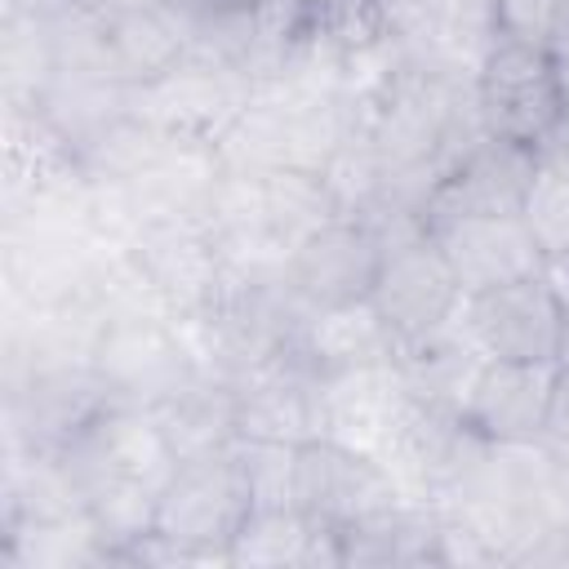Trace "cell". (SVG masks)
<instances>
[{
    "label": "cell",
    "mask_w": 569,
    "mask_h": 569,
    "mask_svg": "<svg viewBox=\"0 0 569 569\" xmlns=\"http://www.w3.org/2000/svg\"><path fill=\"white\" fill-rule=\"evenodd\" d=\"M565 289V316H560V360L556 365H569V280H560Z\"/></svg>",
    "instance_id": "cell-20"
},
{
    "label": "cell",
    "mask_w": 569,
    "mask_h": 569,
    "mask_svg": "<svg viewBox=\"0 0 569 569\" xmlns=\"http://www.w3.org/2000/svg\"><path fill=\"white\" fill-rule=\"evenodd\" d=\"M258 200L267 236L280 253H289L302 236L325 227L329 218L347 213V200L329 169H302V164H276L258 173Z\"/></svg>",
    "instance_id": "cell-14"
},
{
    "label": "cell",
    "mask_w": 569,
    "mask_h": 569,
    "mask_svg": "<svg viewBox=\"0 0 569 569\" xmlns=\"http://www.w3.org/2000/svg\"><path fill=\"white\" fill-rule=\"evenodd\" d=\"M405 4H413V0H373V9H378V22H382L387 13H396V9H405Z\"/></svg>",
    "instance_id": "cell-21"
},
{
    "label": "cell",
    "mask_w": 569,
    "mask_h": 569,
    "mask_svg": "<svg viewBox=\"0 0 569 569\" xmlns=\"http://www.w3.org/2000/svg\"><path fill=\"white\" fill-rule=\"evenodd\" d=\"M538 151L476 133L453 151V160L436 173L418 204V227L436 231L458 218H480V213H520L525 187L533 178Z\"/></svg>",
    "instance_id": "cell-9"
},
{
    "label": "cell",
    "mask_w": 569,
    "mask_h": 569,
    "mask_svg": "<svg viewBox=\"0 0 569 569\" xmlns=\"http://www.w3.org/2000/svg\"><path fill=\"white\" fill-rule=\"evenodd\" d=\"M98 58L120 89L142 93L187 62V44L156 0H102Z\"/></svg>",
    "instance_id": "cell-11"
},
{
    "label": "cell",
    "mask_w": 569,
    "mask_h": 569,
    "mask_svg": "<svg viewBox=\"0 0 569 569\" xmlns=\"http://www.w3.org/2000/svg\"><path fill=\"white\" fill-rule=\"evenodd\" d=\"M462 302H467V293H462L445 249L436 244V236H427L418 227V231L387 240V258H382L373 293H369V307L391 329L396 351L453 329L462 320Z\"/></svg>",
    "instance_id": "cell-6"
},
{
    "label": "cell",
    "mask_w": 569,
    "mask_h": 569,
    "mask_svg": "<svg viewBox=\"0 0 569 569\" xmlns=\"http://www.w3.org/2000/svg\"><path fill=\"white\" fill-rule=\"evenodd\" d=\"M538 453L556 471L569 476V365H556L547 409H542V427H538Z\"/></svg>",
    "instance_id": "cell-19"
},
{
    "label": "cell",
    "mask_w": 569,
    "mask_h": 569,
    "mask_svg": "<svg viewBox=\"0 0 569 569\" xmlns=\"http://www.w3.org/2000/svg\"><path fill=\"white\" fill-rule=\"evenodd\" d=\"M249 511H253V480L240 440H231L213 453L182 458L173 467V476L160 489L151 533L173 542L191 565L200 560L227 565V551L244 529Z\"/></svg>",
    "instance_id": "cell-2"
},
{
    "label": "cell",
    "mask_w": 569,
    "mask_h": 569,
    "mask_svg": "<svg viewBox=\"0 0 569 569\" xmlns=\"http://www.w3.org/2000/svg\"><path fill=\"white\" fill-rule=\"evenodd\" d=\"M400 502L396 471L342 436H311L293 445V507L325 533H347Z\"/></svg>",
    "instance_id": "cell-5"
},
{
    "label": "cell",
    "mask_w": 569,
    "mask_h": 569,
    "mask_svg": "<svg viewBox=\"0 0 569 569\" xmlns=\"http://www.w3.org/2000/svg\"><path fill=\"white\" fill-rule=\"evenodd\" d=\"M489 36L560 53L569 44V0H489Z\"/></svg>",
    "instance_id": "cell-18"
},
{
    "label": "cell",
    "mask_w": 569,
    "mask_h": 569,
    "mask_svg": "<svg viewBox=\"0 0 569 569\" xmlns=\"http://www.w3.org/2000/svg\"><path fill=\"white\" fill-rule=\"evenodd\" d=\"M387 258V236L365 213H338L284 253V280L307 311L369 302Z\"/></svg>",
    "instance_id": "cell-7"
},
{
    "label": "cell",
    "mask_w": 569,
    "mask_h": 569,
    "mask_svg": "<svg viewBox=\"0 0 569 569\" xmlns=\"http://www.w3.org/2000/svg\"><path fill=\"white\" fill-rule=\"evenodd\" d=\"M556 365H529V360H480V369L467 382L458 422L467 436L493 449H529L538 445L547 391H551Z\"/></svg>",
    "instance_id": "cell-10"
},
{
    "label": "cell",
    "mask_w": 569,
    "mask_h": 569,
    "mask_svg": "<svg viewBox=\"0 0 569 569\" xmlns=\"http://www.w3.org/2000/svg\"><path fill=\"white\" fill-rule=\"evenodd\" d=\"M293 351L320 378H342V373H360V369L396 360V338L369 302H356V307H333V311H307Z\"/></svg>",
    "instance_id": "cell-13"
},
{
    "label": "cell",
    "mask_w": 569,
    "mask_h": 569,
    "mask_svg": "<svg viewBox=\"0 0 569 569\" xmlns=\"http://www.w3.org/2000/svg\"><path fill=\"white\" fill-rule=\"evenodd\" d=\"M427 236H436V244L445 249V258H449V267H453V276H458L467 298L480 293V289L533 276V271H551L520 213L458 218V222L436 227Z\"/></svg>",
    "instance_id": "cell-12"
},
{
    "label": "cell",
    "mask_w": 569,
    "mask_h": 569,
    "mask_svg": "<svg viewBox=\"0 0 569 569\" xmlns=\"http://www.w3.org/2000/svg\"><path fill=\"white\" fill-rule=\"evenodd\" d=\"M89 365L116 405H138V409H160L204 378L187 325L151 302L107 307Z\"/></svg>",
    "instance_id": "cell-1"
},
{
    "label": "cell",
    "mask_w": 569,
    "mask_h": 569,
    "mask_svg": "<svg viewBox=\"0 0 569 569\" xmlns=\"http://www.w3.org/2000/svg\"><path fill=\"white\" fill-rule=\"evenodd\" d=\"M560 316L565 289L551 271H533L493 289H480L462 302V329L489 360H560Z\"/></svg>",
    "instance_id": "cell-8"
},
{
    "label": "cell",
    "mask_w": 569,
    "mask_h": 569,
    "mask_svg": "<svg viewBox=\"0 0 569 569\" xmlns=\"http://www.w3.org/2000/svg\"><path fill=\"white\" fill-rule=\"evenodd\" d=\"M342 565H440V511L396 502L338 533Z\"/></svg>",
    "instance_id": "cell-16"
},
{
    "label": "cell",
    "mask_w": 569,
    "mask_h": 569,
    "mask_svg": "<svg viewBox=\"0 0 569 569\" xmlns=\"http://www.w3.org/2000/svg\"><path fill=\"white\" fill-rule=\"evenodd\" d=\"M520 218L533 231L547 267L560 271L569 262V164L565 160L538 156L533 178H529L525 200H520Z\"/></svg>",
    "instance_id": "cell-17"
},
{
    "label": "cell",
    "mask_w": 569,
    "mask_h": 569,
    "mask_svg": "<svg viewBox=\"0 0 569 569\" xmlns=\"http://www.w3.org/2000/svg\"><path fill=\"white\" fill-rule=\"evenodd\" d=\"M471 93H476L480 129L489 138H502L529 151H542L547 138L569 116L556 53L507 40V36L485 40L476 71H471Z\"/></svg>",
    "instance_id": "cell-4"
},
{
    "label": "cell",
    "mask_w": 569,
    "mask_h": 569,
    "mask_svg": "<svg viewBox=\"0 0 569 569\" xmlns=\"http://www.w3.org/2000/svg\"><path fill=\"white\" fill-rule=\"evenodd\" d=\"M227 565H342V547L338 533L316 529L293 502H267L249 511L244 529L227 551Z\"/></svg>",
    "instance_id": "cell-15"
},
{
    "label": "cell",
    "mask_w": 569,
    "mask_h": 569,
    "mask_svg": "<svg viewBox=\"0 0 569 569\" xmlns=\"http://www.w3.org/2000/svg\"><path fill=\"white\" fill-rule=\"evenodd\" d=\"M227 253L209 218H156L138 222L124 240V276L151 307L191 325L204 320L227 289Z\"/></svg>",
    "instance_id": "cell-3"
}]
</instances>
